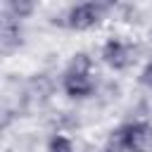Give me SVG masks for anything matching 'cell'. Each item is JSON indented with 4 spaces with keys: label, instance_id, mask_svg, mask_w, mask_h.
Instances as JSON below:
<instances>
[{
    "label": "cell",
    "instance_id": "6da1fadb",
    "mask_svg": "<svg viewBox=\"0 0 152 152\" xmlns=\"http://www.w3.org/2000/svg\"><path fill=\"white\" fill-rule=\"evenodd\" d=\"M107 12V5L102 2H78L74 7L66 10V17H64V24L69 28H76V31H86L90 26H95L102 14Z\"/></svg>",
    "mask_w": 152,
    "mask_h": 152
},
{
    "label": "cell",
    "instance_id": "7a4b0ae2",
    "mask_svg": "<svg viewBox=\"0 0 152 152\" xmlns=\"http://www.w3.org/2000/svg\"><path fill=\"white\" fill-rule=\"evenodd\" d=\"M124 140L126 152H152V124L147 121L124 124Z\"/></svg>",
    "mask_w": 152,
    "mask_h": 152
},
{
    "label": "cell",
    "instance_id": "3957f363",
    "mask_svg": "<svg viewBox=\"0 0 152 152\" xmlns=\"http://www.w3.org/2000/svg\"><path fill=\"white\" fill-rule=\"evenodd\" d=\"M102 59H104V64H109L112 69L121 71V69H128V66L133 64L135 50H133L128 43L119 40V38H109V40L102 45Z\"/></svg>",
    "mask_w": 152,
    "mask_h": 152
},
{
    "label": "cell",
    "instance_id": "277c9868",
    "mask_svg": "<svg viewBox=\"0 0 152 152\" xmlns=\"http://www.w3.org/2000/svg\"><path fill=\"white\" fill-rule=\"evenodd\" d=\"M62 88L69 97H76V100H83V97H90L93 90H95V81L90 74H74V71H64L62 76Z\"/></svg>",
    "mask_w": 152,
    "mask_h": 152
},
{
    "label": "cell",
    "instance_id": "5b68a950",
    "mask_svg": "<svg viewBox=\"0 0 152 152\" xmlns=\"http://www.w3.org/2000/svg\"><path fill=\"white\" fill-rule=\"evenodd\" d=\"M21 36H24V33H21V24H19L17 19H12L10 14H2V28H0V43H2V50L10 52V50L19 48L21 40H24Z\"/></svg>",
    "mask_w": 152,
    "mask_h": 152
},
{
    "label": "cell",
    "instance_id": "8992f818",
    "mask_svg": "<svg viewBox=\"0 0 152 152\" xmlns=\"http://www.w3.org/2000/svg\"><path fill=\"white\" fill-rule=\"evenodd\" d=\"M33 12V2L31 0H10L7 7H5V14H10L12 19H26L28 14Z\"/></svg>",
    "mask_w": 152,
    "mask_h": 152
},
{
    "label": "cell",
    "instance_id": "52a82bcc",
    "mask_svg": "<svg viewBox=\"0 0 152 152\" xmlns=\"http://www.w3.org/2000/svg\"><path fill=\"white\" fill-rule=\"evenodd\" d=\"M90 69H93V59L88 52H76L66 66V71H74V74H90Z\"/></svg>",
    "mask_w": 152,
    "mask_h": 152
},
{
    "label": "cell",
    "instance_id": "ba28073f",
    "mask_svg": "<svg viewBox=\"0 0 152 152\" xmlns=\"http://www.w3.org/2000/svg\"><path fill=\"white\" fill-rule=\"evenodd\" d=\"M48 152H74V145H71V140L66 135L55 133L50 138V142H48Z\"/></svg>",
    "mask_w": 152,
    "mask_h": 152
},
{
    "label": "cell",
    "instance_id": "9c48e42d",
    "mask_svg": "<svg viewBox=\"0 0 152 152\" xmlns=\"http://www.w3.org/2000/svg\"><path fill=\"white\" fill-rule=\"evenodd\" d=\"M140 83L147 86V88L152 90V62L145 64V69H142V74H140Z\"/></svg>",
    "mask_w": 152,
    "mask_h": 152
},
{
    "label": "cell",
    "instance_id": "30bf717a",
    "mask_svg": "<svg viewBox=\"0 0 152 152\" xmlns=\"http://www.w3.org/2000/svg\"><path fill=\"white\" fill-rule=\"evenodd\" d=\"M104 152H107V150H104Z\"/></svg>",
    "mask_w": 152,
    "mask_h": 152
}]
</instances>
